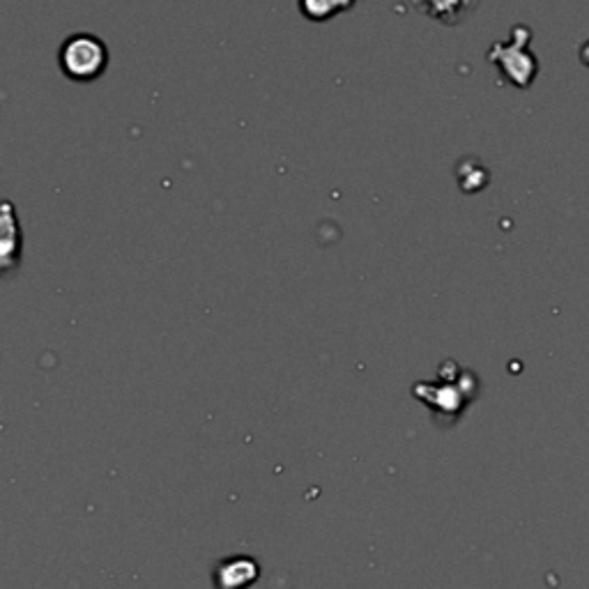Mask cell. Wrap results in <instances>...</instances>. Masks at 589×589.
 <instances>
[{
  "instance_id": "obj_3",
  "label": "cell",
  "mask_w": 589,
  "mask_h": 589,
  "mask_svg": "<svg viewBox=\"0 0 589 589\" xmlns=\"http://www.w3.org/2000/svg\"><path fill=\"white\" fill-rule=\"evenodd\" d=\"M0 263H3V274L17 270L21 265V221L12 203H3V217H0Z\"/></svg>"
},
{
  "instance_id": "obj_1",
  "label": "cell",
  "mask_w": 589,
  "mask_h": 589,
  "mask_svg": "<svg viewBox=\"0 0 589 589\" xmlns=\"http://www.w3.org/2000/svg\"><path fill=\"white\" fill-rule=\"evenodd\" d=\"M111 53L104 40L93 33H76L63 42L58 51V65L74 83H93L109 70Z\"/></svg>"
},
{
  "instance_id": "obj_2",
  "label": "cell",
  "mask_w": 589,
  "mask_h": 589,
  "mask_svg": "<svg viewBox=\"0 0 589 589\" xmlns=\"http://www.w3.org/2000/svg\"><path fill=\"white\" fill-rule=\"evenodd\" d=\"M530 37L532 33L527 26H516L507 42L493 44V49L488 51V60L502 72L511 86L530 88L534 76H537V58L527 49Z\"/></svg>"
},
{
  "instance_id": "obj_6",
  "label": "cell",
  "mask_w": 589,
  "mask_h": 589,
  "mask_svg": "<svg viewBox=\"0 0 589 589\" xmlns=\"http://www.w3.org/2000/svg\"><path fill=\"white\" fill-rule=\"evenodd\" d=\"M357 3L359 0H297L300 12L309 21H316V24H323V21H330L336 14L353 10Z\"/></svg>"
},
{
  "instance_id": "obj_4",
  "label": "cell",
  "mask_w": 589,
  "mask_h": 589,
  "mask_svg": "<svg viewBox=\"0 0 589 589\" xmlns=\"http://www.w3.org/2000/svg\"><path fill=\"white\" fill-rule=\"evenodd\" d=\"M410 5L438 24L458 26L477 10L479 0H410Z\"/></svg>"
},
{
  "instance_id": "obj_5",
  "label": "cell",
  "mask_w": 589,
  "mask_h": 589,
  "mask_svg": "<svg viewBox=\"0 0 589 589\" xmlns=\"http://www.w3.org/2000/svg\"><path fill=\"white\" fill-rule=\"evenodd\" d=\"M258 566L249 560H228L219 566L217 585L219 589H242L251 580H256Z\"/></svg>"
}]
</instances>
